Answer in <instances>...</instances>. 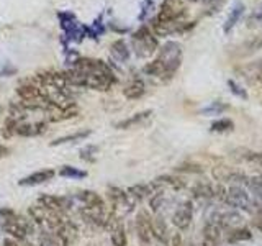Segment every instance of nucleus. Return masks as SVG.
<instances>
[{
  "label": "nucleus",
  "mask_w": 262,
  "mask_h": 246,
  "mask_svg": "<svg viewBox=\"0 0 262 246\" xmlns=\"http://www.w3.org/2000/svg\"><path fill=\"white\" fill-rule=\"evenodd\" d=\"M152 238H156L161 243H167L169 241V232H167V225L161 215H158L152 220Z\"/></svg>",
  "instance_id": "nucleus-19"
},
{
  "label": "nucleus",
  "mask_w": 262,
  "mask_h": 246,
  "mask_svg": "<svg viewBox=\"0 0 262 246\" xmlns=\"http://www.w3.org/2000/svg\"><path fill=\"white\" fill-rule=\"evenodd\" d=\"M192 220H193V203L190 200L180 203L177 210L174 212V215H172V223L179 230H187L190 227Z\"/></svg>",
  "instance_id": "nucleus-10"
},
{
  "label": "nucleus",
  "mask_w": 262,
  "mask_h": 246,
  "mask_svg": "<svg viewBox=\"0 0 262 246\" xmlns=\"http://www.w3.org/2000/svg\"><path fill=\"white\" fill-rule=\"evenodd\" d=\"M221 227L218 225V223H215L213 220H210L208 223H207V227H205V240H207L208 243H213V244H216L220 240H221Z\"/></svg>",
  "instance_id": "nucleus-23"
},
{
  "label": "nucleus",
  "mask_w": 262,
  "mask_h": 246,
  "mask_svg": "<svg viewBox=\"0 0 262 246\" xmlns=\"http://www.w3.org/2000/svg\"><path fill=\"white\" fill-rule=\"evenodd\" d=\"M4 246H21V244L16 240H13V238L8 236V238H5V240H4Z\"/></svg>",
  "instance_id": "nucleus-40"
},
{
  "label": "nucleus",
  "mask_w": 262,
  "mask_h": 246,
  "mask_svg": "<svg viewBox=\"0 0 262 246\" xmlns=\"http://www.w3.org/2000/svg\"><path fill=\"white\" fill-rule=\"evenodd\" d=\"M246 186L252 194V203L254 207L262 209V179L259 177H248L246 179Z\"/></svg>",
  "instance_id": "nucleus-18"
},
{
  "label": "nucleus",
  "mask_w": 262,
  "mask_h": 246,
  "mask_svg": "<svg viewBox=\"0 0 262 246\" xmlns=\"http://www.w3.org/2000/svg\"><path fill=\"white\" fill-rule=\"evenodd\" d=\"M192 192L195 197H200V199H210V197L215 195V187L210 182H199L193 186Z\"/></svg>",
  "instance_id": "nucleus-25"
},
{
  "label": "nucleus",
  "mask_w": 262,
  "mask_h": 246,
  "mask_svg": "<svg viewBox=\"0 0 262 246\" xmlns=\"http://www.w3.org/2000/svg\"><path fill=\"white\" fill-rule=\"evenodd\" d=\"M136 235L141 246H151L152 241V218L149 213L141 210L136 217Z\"/></svg>",
  "instance_id": "nucleus-8"
},
{
  "label": "nucleus",
  "mask_w": 262,
  "mask_h": 246,
  "mask_svg": "<svg viewBox=\"0 0 262 246\" xmlns=\"http://www.w3.org/2000/svg\"><path fill=\"white\" fill-rule=\"evenodd\" d=\"M259 25H262V4L249 15V18H248L249 28H256V27H259Z\"/></svg>",
  "instance_id": "nucleus-32"
},
{
  "label": "nucleus",
  "mask_w": 262,
  "mask_h": 246,
  "mask_svg": "<svg viewBox=\"0 0 262 246\" xmlns=\"http://www.w3.org/2000/svg\"><path fill=\"white\" fill-rule=\"evenodd\" d=\"M211 220L215 221V223H218L221 227V230H225V228H231V227L239 225L243 218L236 210H225V212L221 210V212H216Z\"/></svg>",
  "instance_id": "nucleus-13"
},
{
  "label": "nucleus",
  "mask_w": 262,
  "mask_h": 246,
  "mask_svg": "<svg viewBox=\"0 0 262 246\" xmlns=\"http://www.w3.org/2000/svg\"><path fill=\"white\" fill-rule=\"evenodd\" d=\"M169 246H182V238H180V235H179V233L172 235L170 241H169Z\"/></svg>",
  "instance_id": "nucleus-39"
},
{
  "label": "nucleus",
  "mask_w": 262,
  "mask_h": 246,
  "mask_svg": "<svg viewBox=\"0 0 262 246\" xmlns=\"http://www.w3.org/2000/svg\"><path fill=\"white\" fill-rule=\"evenodd\" d=\"M246 161H251V162H256L262 168V153H252V151H248L244 156Z\"/></svg>",
  "instance_id": "nucleus-37"
},
{
  "label": "nucleus",
  "mask_w": 262,
  "mask_h": 246,
  "mask_svg": "<svg viewBox=\"0 0 262 246\" xmlns=\"http://www.w3.org/2000/svg\"><path fill=\"white\" fill-rule=\"evenodd\" d=\"M252 235L249 230L241 228V230H234V232L229 235V241L234 243V241H246V240H251Z\"/></svg>",
  "instance_id": "nucleus-31"
},
{
  "label": "nucleus",
  "mask_w": 262,
  "mask_h": 246,
  "mask_svg": "<svg viewBox=\"0 0 262 246\" xmlns=\"http://www.w3.org/2000/svg\"><path fill=\"white\" fill-rule=\"evenodd\" d=\"M225 202L229 205L231 209L234 210H252L254 203L252 199L249 197V194L244 191L241 186H233L226 189V194H225Z\"/></svg>",
  "instance_id": "nucleus-6"
},
{
  "label": "nucleus",
  "mask_w": 262,
  "mask_h": 246,
  "mask_svg": "<svg viewBox=\"0 0 262 246\" xmlns=\"http://www.w3.org/2000/svg\"><path fill=\"white\" fill-rule=\"evenodd\" d=\"M90 135H92V131H90V130L76 131L74 135H66V136L54 139V141H51V146H61V145H68V143H79V141H84V139H87Z\"/></svg>",
  "instance_id": "nucleus-20"
},
{
  "label": "nucleus",
  "mask_w": 262,
  "mask_h": 246,
  "mask_svg": "<svg viewBox=\"0 0 262 246\" xmlns=\"http://www.w3.org/2000/svg\"><path fill=\"white\" fill-rule=\"evenodd\" d=\"M144 94H146V84L138 77L129 80L125 90H123V95H125L128 100H138V98H141Z\"/></svg>",
  "instance_id": "nucleus-17"
},
{
  "label": "nucleus",
  "mask_w": 262,
  "mask_h": 246,
  "mask_svg": "<svg viewBox=\"0 0 262 246\" xmlns=\"http://www.w3.org/2000/svg\"><path fill=\"white\" fill-rule=\"evenodd\" d=\"M158 186H169L172 189H184L185 187V180L180 179V177H176V176H159L158 179L154 180Z\"/></svg>",
  "instance_id": "nucleus-26"
},
{
  "label": "nucleus",
  "mask_w": 262,
  "mask_h": 246,
  "mask_svg": "<svg viewBox=\"0 0 262 246\" xmlns=\"http://www.w3.org/2000/svg\"><path fill=\"white\" fill-rule=\"evenodd\" d=\"M5 154H8V150H7L5 146L0 145V158H2V156H5Z\"/></svg>",
  "instance_id": "nucleus-41"
},
{
  "label": "nucleus",
  "mask_w": 262,
  "mask_h": 246,
  "mask_svg": "<svg viewBox=\"0 0 262 246\" xmlns=\"http://www.w3.org/2000/svg\"><path fill=\"white\" fill-rule=\"evenodd\" d=\"M110 49H112V56H113L117 61L125 63V61L129 59V49H128L126 43H125L123 39H117V41H115Z\"/></svg>",
  "instance_id": "nucleus-22"
},
{
  "label": "nucleus",
  "mask_w": 262,
  "mask_h": 246,
  "mask_svg": "<svg viewBox=\"0 0 262 246\" xmlns=\"http://www.w3.org/2000/svg\"><path fill=\"white\" fill-rule=\"evenodd\" d=\"M149 205L154 212H158L162 205H164V194L162 192H154L151 195V200H149Z\"/></svg>",
  "instance_id": "nucleus-35"
},
{
  "label": "nucleus",
  "mask_w": 262,
  "mask_h": 246,
  "mask_svg": "<svg viewBox=\"0 0 262 246\" xmlns=\"http://www.w3.org/2000/svg\"><path fill=\"white\" fill-rule=\"evenodd\" d=\"M106 195H108V199L112 202V207L113 210H117V209H121L123 212H131L135 207V200L131 199V195L126 192V191H123V189L120 187H110L108 189V192H106Z\"/></svg>",
  "instance_id": "nucleus-9"
},
{
  "label": "nucleus",
  "mask_w": 262,
  "mask_h": 246,
  "mask_svg": "<svg viewBox=\"0 0 262 246\" xmlns=\"http://www.w3.org/2000/svg\"><path fill=\"white\" fill-rule=\"evenodd\" d=\"M56 176L54 169H41V171H36L33 172V174L23 177L18 180V186L21 187H31V186H39V184H45V182H49L53 177Z\"/></svg>",
  "instance_id": "nucleus-12"
},
{
  "label": "nucleus",
  "mask_w": 262,
  "mask_h": 246,
  "mask_svg": "<svg viewBox=\"0 0 262 246\" xmlns=\"http://www.w3.org/2000/svg\"><path fill=\"white\" fill-rule=\"evenodd\" d=\"M133 49L139 57H149L158 49V38L147 27H141L133 33Z\"/></svg>",
  "instance_id": "nucleus-4"
},
{
  "label": "nucleus",
  "mask_w": 262,
  "mask_h": 246,
  "mask_svg": "<svg viewBox=\"0 0 262 246\" xmlns=\"http://www.w3.org/2000/svg\"><path fill=\"white\" fill-rule=\"evenodd\" d=\"M151 115H152V110H143V112L135 113V115H131V117H128V118H125V120L118 121L117 125H115V128H117V130L136 128V127L143 125V123H146L147 120H149V118H151Z\"/></svg>",
  "instance_id": "nucleus-14"
},
{
  "label": "nucleus",
  "mask_w": 262,
  "mask_h": 246,
  "mask_svg": "<svg viewBox=\"0 0 262 246\" xmlns=\"http://www.w3.org/2000/svg\"><path fill=\"white\" fill-rule=\"evenodd\" d=\"M57 238L51 233L48 232V230H41L39 233V246H57Z\"/></svg>",
  "instance_id": "nucleus-30"
},
{
  "label": "nucleus",
  "mask_w": 262,
  "mask_h": 246,
  "mask_svg": "<svg viewBox=\"0 0 262 246\" xmlns=\"http://www.w3.org/2000/svg\"><path fill=\"white\" fill-rule=\"evenodd\" d=\"M74 199L79 200L84 209H90V210H105V200L100 197V194H97L94 191H79L77 194L72 195Z\"/></svg>",
  "instance_id": "nucleus-11"
},
{
  "label": "nucleus",
  "mask_w": 262,
  "mask_h": 246,
  "mask_svg": "<svg viewBox=\"0 0 262 246\" xmlns=\"http://www.w3.org/2000/svg\"><path fill=\"white\" fill-rule=\"evenodd\" d=\"M228 86L231 87V92H233L234 95L241 97V98H246V97H248V94H246V90H244V89H241L239 86H237L234 80H228Z\"/></svg>",
  "instance_id": "nucleus-36"
},
{
  "label": "nucleus",
  "mask_w": 262,
  "mask_h": 246,
  "mask_svg": "<svg viewBox=\"0 0 262 246\" xmlns=\"http://www.w3.org/2000/svg\"><path fill=\"white\" fill-rule=\"evenodd\" d=\"M244 10H246V7H244V4L241 2V0L234 2V5L231 7V10H229L228 18H226V22L223 25V31L226 33V35H229L236 25L239 23V20L243 18V15H244Z\"/></svg>",
  "instance_id": "nucleus-15"
},
{
  "label": "nucleus",
  "mask_w": 262,
  "mask_h": 246,
  "mask_svg": "<svg viewBox=\"0 0 262 246\" xmlns=\"http://www.w3.org/2000/svg\"><path fill=\"white\" fill-rule=\"evenodd\" d=\"M225 110H228V105H226V104L211 102L210 105L203 107V109L200 110V113L205 115V117H210V115H220V113H223Z\"/></svg>",
  "instance_id": "nucleus-28"
},
{
  "label": "nucleus",
  "mask_w": 262,
  "mask_h": 246,
  "mask_svg": "<svg viewBox=\"0 0 262 246\" xmlns=\"http://www.w3.org/2000/svg\"><path fill=\"white\" fill-rule=\"evenodd\" d=\"M176 169L179 172H192V174H200V172H203V168L200 164H195V162H184V164H180V166H177Z\"/></svg>",
  "instance_id": "nucleus-33"
},
{
  "label": "nucleus",
  "mask_w": 262,
  "mask_h": 246,
  "mask_svg": "<svg viewBox=\"0 0 262 246\" xmlns=\"http://www.w3.org/2000/svg\"><path fill=\"white\" fill-rule=\"evenodd\" d=\"M66 80H68L69 87H87L98 92H108V90L117 84V77L115 76H103V74H85L69 69L64 72Z\"/></svg>",
  "instance_id": "nucleus-3"
},
{
  "label": "nucleus",
  "mask_w": 262,
  "mask_h": 246,
  "mask_svg": "<svg viewBox=\"0 0 262 246\" xmlns=\"http://www.w3.org/2000/svg\"><path fill=\"white\" fill-rule=\"evenodd\" d=\"M103 23H102V18H97L92 25H89V27H85V35L90 36V38H94L97 39L100 35H103Z\"/></svg>",
  "instance_id": "nucleus-29"
},
{
  "label": "nucleus",
  "mask_w": 262,
  "mask_h": 246,
  "mask_svg": "<svg viewBox=\"0 0 262 246\" xmlns=\"http://www.w3.org/2000/svg\"><path fill=\"white\" fill-rule=\"evenodd\" d=\"M158 187L159 186L156 182H152V184H136V186H131L126 192L131 195V199H133L135 202H138V200L146 199V197H151Z\"/></svg>",
  "instance_id": "nucleus-16"
},
{
  "label": "nucleus",
  "mask_w": 262,
  "mask_h": 246,
  "mask_svg": "<svg viewBox=\"0 0 262 246\" xmlns=\"http://www.w3.org/2000/svg\"><path fill=\"white\" fill-rule=\"evenodd\" d=\"M233 128H234V123L231 120L221 118L211 123L210 131H213V133H228V131H233Z\"/></svg>",
  "instance_id": "nucleus-27"
},
{
  "label": "nucleus",
  "mask_w": 262,
  "mask_h": 246,
  "mask_svg": "<svg viewBox=\"0 0 262 246\" xmlns=\"http://www.w3.org/2000/svg\"><path fill=\"white\" fill-rule=\"evenodd\" d=\"M185 5L182 0H164L158 16L152 22L156 35L167 36L170 33L185 30Z\"/></svg>",
  "instance_id": "nucleus-2"
},
{
  "label": "nucleus",
  "mask_w": 262,
  "mask_h": 246,
  "mask_svg": "<svg viewBox=\"0 0 262 246\" xmlns=\"http://www.w3.org/2000/svg\"><path fill=\"white\" fill-rule=\"evenodd\" d=\"M112 244L113 246H126L128 244L126 228L121 221L115 223V227L112 228Z\"/></svg>",
  "instance_id": "nucleus-21"
},
{
  "label": "nucleus",
  "mask_w": 262,
  "mask_h": 246,
  "mask_svg": "<svg viewBox=\"0 0 262 246\" xmlns=\"http://www.w3.org/2000/svg\"><path fill=\"white\" fill-rule=\"evenodd\" d=\"M252 223L257 230L262 232V209H257L256 213H254V218H252Z\"/></svg>",
  "instance_id": "nucleus-38"
},
{
  "label": "nucleus",
  "mask_w": 262,
  "mask_h": 246,
  "mask_svg": "<svg viewBox=\"0 0 262 246\" xmlns=\"http://www.w3.org/2000/svg\"><path fill=\"white\" fill-rule=\"evenodd\" d=\"M97 146L94 145H89L84 150H80V158L84 161H89V162H94L95 161V154H97Z\"/></svg>",
  "instance_id": "nucleus-34"
},
{
  "label": "nucleus",
  "mask_w": 262,
  "mask_h": 246,
  "mask_svg": "<svg viewBox=\"0 0 262 246\" xmlns=\"http://www.w3.org/2000/svg\"><path fill=\"white\" fill-rule=\"evenodd\" d=\"M59 176L66 177V179H85L87 177V171L84 169H79V168H74V166H61L59 169Z\"/></svg>",
  "instance_id": "nucleus-24"
},
{
  "label": "nucleus",
  "mask_w": 262,
  "mask_h": 246,
  "mask_svg": "<svg viewBox=\"0 0 262 246\" xmlns=\"http://www.w3.org/2000/svg\"><path fill=\"white\" fill-rule=\"evenodd\" d=\"M180 64H182V46L176 41H167L161 46L156 59L147 63L143 71L147 76L167 82L176 76Z\"/></svg>",
  "instance_id": "nucleus-1"
},
{
  "label": "nucleus",
  "mask_w": 262,
  "mask_h": 246,
  "mask_svg": "<svg viewBox=\"0 0 262 246\" xmlns=\"http://www.w3.org/2000/svg\"><path fill=\"white\" fill-rule=\"evenodd\" d=\"M74 71L85 72V74H103V76H115V72L105 61L92 59V57H76L72 61Z\"/></svg>",
  "instance_id": "nucleus-5"
},
{
  "label": "nucleus",
  "mask_w": 262,
  "mask_h": 246,
  "mask_svg": "<svg viewBox=\"0 0 262 246\" xmlns=\"http://www.w3.org/2000/svg\"><path fill=\"white\" fill-rule=\"evenodd\" d=\"M72 202L74 197H59V195H48V194L41 195L38 199V205L57 213H68L74 207Z\"/></svg>",
  "instance_id": "nucleus-7"
}]
</instances>
